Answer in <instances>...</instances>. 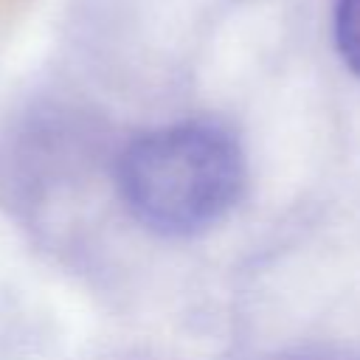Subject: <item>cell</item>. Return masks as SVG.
<instances>
[{
	"instance_id": "1",
	"label": "cell",
	"mask_w": 360,
	"mask_h": 360,
	"mask_svg": "<svg viewBox=\"0 0 360 360\" xmlns=\"http://www.w3.org/2000/svg\"><path fill=\"white\" fill-rule=\"evenodd\" d=\"M127 211L160 236H194L242 197L245 155L219 121L191 118L138 135L118 158Z\"/></svg>"
},
{
	"instance_id": "2",
	"label": "cell",
	"mask_w": 360,
	"mask_h": 360,
	"mask_svg": "<svg viewBox=\"0 0 360 360\" xmlns=\"http://www.w3.org/2000/svg\"><path fill=\"white\" fill-rule=\"evenodd\" d=\"M332 37L346 68L360 76V0L332 3Z\"/></svg>"
}]
</instances>
